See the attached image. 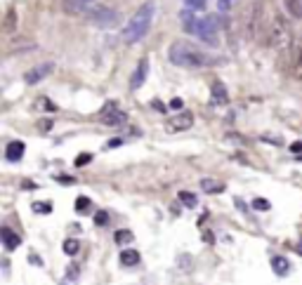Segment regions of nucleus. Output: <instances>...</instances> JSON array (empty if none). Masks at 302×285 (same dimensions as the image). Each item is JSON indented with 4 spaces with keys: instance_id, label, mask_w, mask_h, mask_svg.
<instances>
[{
    "instance_id": "obj_1",
    "label": "nucleus",
    "mask_w": 302,
    "mask_h": 285,
    "mask_svg": "<svg viewBox=\"0 0 302 285\" xmlns=\"http://www.w3.org/2000/svg\"><path fill=\"white\" fill-rule=\"evenodd\" d=\"M168 59L175 66H184V69H198V66H208L213 64V57H208L205 52H201L198 47L189 43H175L170 45Z\"/></svg>"
},
{
    "instance_id": "obj_2",
    "label": "nucleus",
    "mask_w": 302,
    "mask_h": 285,
    "mask_svg": "<svg viewBox=\"0 0 302 285\" xmlns=\"http://www.w3.org/2000/svg\"><path fill=\"white\" fill-rule=\"evenodd\" d=\"M153 12H156V5L153 2H144L142 7L133 14V19L128 21V26L123 28V40L125 43H140L151 28V21H153Z\"/></svg>"
},
{
    "instance_id": "obj_3",
    "label": "nucleus",
    "mask_w": 302,
    "mask_h": 285,
    "mask_svg": "<svg viewBox=\"0 0 302 285\" xmlns=\"http://www.w3.org/2000/svg\"><path fill=\"white\" fill-rule=\"evenodd\" d=\"M267 45L274 47V50H281V52L293 45V31H291V24H288L284 17H279V14L272 19V24H269V28H267Z\"/></svg>"
},
{
    "instance_id": "obj_4",
    "label": "nucleus",
    "mask_w": 302,
    "mask_h": 285,
    "mask_svg": "<svg viewBox=\"0 0 302 285\" xmlns=\"http://www.w3.org/2000/svg\"><path fill=\"white\" fill-rule=\"evenodd\" d=\"M85 17H88V21L97 24V26H114V24H118V12L104 7V5H95V7L85 9Z\"/></svg>"
},
{
    "instance_id": "obj_5",
    "label": "nucleus",
    "mask_w": 302,
    "mask_h": 285,
    "mask_svg": "<svg viewBox=\"0 0 302 285\" xmlns=\"http://www.w3.org/2000/svg\"><path fill=\"white\" fill-rule=\"evenodd\" d=\"M196 36L201 38L203 43L208 45H217L220 43V38H217V19L215 17H203L198 19V31H196Z\"/></svg>"
},
{
    "instance_id": "obj_6",
    "label": "nucleus",
    "mask_w": 302,
    "mask_h": 285,
    "mask_svg": "<svg viewBox=\"0 0 302 285\" xmlns=\"http://www.w3.org/2000/svg\"><path fill=\"white\" fill-rule=\"evenodd\" d=\"M102 123L109 125V127H121V125L128 123V113L121 111L116 104H107L104 113H102Z\"/></svg>"
},
{
    "instance_id": "obj_7",
    "label": "nucleus",
    "mask_w": 302,
    "mask_h": 285,
    "mask_svg": "<svg viewBox=\"0 0 302 285\" xmlns=\"http://www.w3.org/2000/svg\"><path fill=\"white\" fill-rule=\"evenodd\" d=\"M191 125H194V116H191L189 111H182V113L170 118L165 127H168L170 132H184V130H189Z\"/></svg>"
},
{
    "instance_id": "obj_8",
    "label": "nucleus",
    "mask_w": 302,
    "mask_h": 285,
    "mask_svg": "<svg viewBox=\"0 0 302 285\" xmlns=\"http://www.w3.org/2000/svg\"><path fill=\"white\" fill-rule=\"evenodd\" d=\"M54 71V64L45 62L40 64V66H33L31 71H26V76H24V81L28 83V85H36V83H40L45 78V76H50V73Z\"/></svg>"
},
{
    "instance_id": "obj_9",
    "label": "nucleus",
    "mask_w": 302,
    "mask_h": 285,
    "mask_svg": "<svg viewBox=\"0 0 302 285\" xmlns=\"http://www.w3.org/2000/svg\"><path fill=\"white\" fill-rule=\"evenodd\" d=\"M147 73H149V59H140L137 62V69L133 71V78H130V88L140 90L147 81Z\"/></svg>"
},
{
    "instance_id": "obj_10",
    "label": "nucleus",
    "mask_w": 302,
    "mask_h": 285,
    "mask_svg": "<svg viewBox=\"0 0 302 285\" xmlns=\"http://www.w3.org/2000/svg\"><path fill=\"white\" fill-rule=\"evenodd\" d=\"M210 97H213L215 106H224L229 101V92H227L222 81H213V85H210Z\"/></svg>"
},
{
    "instance_id": "obj_11",
    "label": "nucleus",
    "mask_w": 302,
    "mask_h": 285,
    "mask_svg": "<svg viewBox=\"0 0 302 285\" xmlns=\"http://www.w3.org/2000/svg\"><path fill=\"white\" fill-rule=\"evenodd\" d=\"M24 151H26L24 142L14 139V142H9V144H7V149H5V156H7V161H9V163H17V161H21Z\"/></svg>"
},
{
    "instance_id": "obj_12",
    "label": "nucleus",
    "mask_w": 302,
    "mask_h": 285,
    "mask_svg": "<svg viewBox=\"0 0 302 285\" xmlns=\"http://www.w3.org/2000/svg\"><path fill=\"white\" fill-rule=\"evenodd\" d=\"M0 238H2V245H5L7 252H12L14 248H19V236L12 231V229H7V226L0 229Z\"/></svg>"
},
{
    "instance_id": "obj_13",
    "label": "nucleus",
    "mask_w": 302,
    "mask_h": 285,
    "mask_svg": "<svg viewBox=\"0 0 302 285\" xmlns=\"http://www.w3.org/2000/svg\"><path fill=\"white\" fill-rule=\"evenodd\" d=\"M182 26H184L187 33H194L196 36V31H198V19H196V14L191 9H184V12H182Z\"/></svg>"
},
{
    "instance_id": "obj_14",
    "label": "nucleus",
    "mask_w": 302,
    "mask_h": 285,
    "mask_svg": "<svg viewBox=\"0 0 302 285\" xmlns=\"http://www.w3.org/2000/svg\"><path fill=\"white\" fill-rule=\"evenodd\" d=\"M90 0H64V9L69 14H78V12H85Z\"/></svg>"
},
{
    "instance_id": "obj_15",
    "label": "nucleus",
    "mask_w": 302,
    "mask_h": 285,
    "mask_svg": "<svg viewBox=\"0 0 302 285\" xmlns=\"http://www.w3.org/2000/svg\"><path fill=\"white\" fill-rule=\"evenodd\" d=\"M201 189H203L205 193H222L224 184L217 182V179H201Z\"/></svg>"
},
{
    "instance_id": "obj_16",
    "label": "nucleus",
    "mask_w": 302,
    "mask_h": 285,
    "mask_svg": "<svg viewBox=\"0 0 302 285\" xmlns=\"http://www.w3.org/2000/svg\"><path fill=\"white\" fill-rule=\"evenodd\" d=\"M121 264H123V267H135V264H140V252H137V250H123V252H121Z\"/></svg>"
},
{
    "instance_id": "obj_17",
    "label": "nucleus",
    "mask_w": 302,
    "mask_h": 285,
    "mask_svg": "<svg viewBox=\"0 0 302 285\" xmlns=\"http://www.w3.org/2000/svg\"><path fill=\"white\" fill-rule=\"evenodd\" d=\"M272 269H274L276 276H286L288 269H291V262H288L286 257H274L272 259Z\"/></svg>"
},
{
    "instance_id": "obj_18",
    "label": "nucleus",
    "mask_w": 302,
    "mask_h": 285,
    "mask_svg": "<svg viewBox=\"0 0 302 285\" xmlns=\"http://www.w3.org/2000/svg\"><path fill=\"white\" fill-rule=\"evenodd\" d=\"M286 2V12L293 19H302V0H284Z\"/></svg>"
},
{
    "instance_id": "obj_19",
    "label": "nucleus",
    "mask_w": 302,
    "mask_h": 285,
    "mask_svg": "<svg viewBox=\"0 0 302 285\" xmlns=\"http://www.w3.org/2000/svg\"><path fill=\"white\" fill-rule=\"evenodd\" d=\"M179 200H182V205H187V207H196V203H198V198L194 193H189V191H179Z\"/></svg>"
},
{
    "instance_id": "obj_20",
    "label": "nucleus",
    "mask_w": 302,
    "mask_h": 285,
    "mask_svg": "<svg viewBox=\"0 0 302 285\" xmlns=\"http://www.w3.org/2000/svg\"><path fill=\"white\" fill-rule=\"evenodd\" d=\"M78 250H80V245H78V241H73V238H69V241H64V252L66 255H78Z\"/></svg>"
},
{
    "instance_id": "obj_21",
    "label": "nucleus",
    "mask_w": 302,
    "mask_h": 285,
    "mask_svg": "<svg viewBox=\"0 0 302 285\" xmlns=\"http://www.w3.org/2000/svg\"><path fill=\"white\" fill-rule=\"evenodd\" d=\"M14 26H17V21H14V9H9L7 17H5V31H7V33H12V31H14Z\"/></svg>"
},
{
    "instance_id": "obj_22",
    "label": "nucleus",
    "mask_w": 302,
    "mask_h": 285,
    "mask_svg": "<svg viewBox=\"0 0 302 285\" xmlns=\"http://www.w3.org/2000/svg\"><path fill=\"white\" fill-rule=\"evenodd\" d=\"M130 241H133V231L123 229V231L116 233V243H121V245H123V243H130Z\"/></svg>"
},
{
    "instance_id": "obj_23",
    "label": "nucleus",
    "mask_w": 302,
    "mask_h": 285,
    "mask_svg": "<svg viewBox=\"0 0 302 285\" xmlns=\"http://www.w3.org/2000/svg\"><path fill=\"white\" fill-rule=\"evenodd\" d=\"M253 207H255V210H269L272 203H269L267 198H255V200H253Z\"/></svg>"
},
{
    "instance_id": "obj_24",
    "label": "nucleus",
    "mask_w": 302,
    "mask_h": 285,
    "mask_svg": "<svg viewBox=\"0 0 302 285\" xmlns=\"http://www.w3.org/2000/svg\"><path fill=\"white\" fill-rule=\"evenodd\" d=\"M33 210L40 212V214H50V212H52V205H50V203H33Z\"/></svg>"
},
{
    "instance_id": "obj_25",
    "label": "nucleus",
    "mask_w": 302,
    "mask_h": 285,
    "mask_svg": "<svg viewBox=\"0 0 302 285\" xmlns=\"http://www.w3.org/2000/svg\"><path fill=\"white\" fill-rule=\"evenodd\" d=\"M92 161V153H80L78 158H76V168H83V165H88Z\"/></svg>"
},
{
    "instance_id": "obj_26",
    "label": "nucleus",
    "mask_w": 302,
    "mask_h": 285,
    "mask_svg": "<svg viewBox=\"0 0 302 285\" xmlns=\"http://www.w3.org/2000/svg\"><path fill=\"white\" fill-rule=\"evenodd\" d=\"M90 207V200L85 196H80L78 200H76V212H83V210H88Z\"/></svg>"
},
{
    "instance_id": "obj_27",
    "label": "nucleus",
    "mask_w": 302,
    "mask_h": 285,
    "mask_svg": "<svg viewBox=\"0 0 302 285\" xmlns=\"http://www.w3.org/2000/svg\"><path fill=\"white\" fill-rule=\"evenodd\" d=\"M189 9H203L205 7V0H187Z\"/></svg>"
},
{
    "instance_id": "obj_28",
    "label": "nucleus",
    "mask_w": 302,
    "mask_h": 285,
    "mask_svg": "<svg viewBox=\"0 0 302 285\" xmlns=\"http://www.w3.org/2000/svg\"><path fill=\"white\" fill-rule=\"evenodd\" d=\"M234 2H236V0H217V7H220V12H227Z\"/></svg>"
},
{
    "instance_id": "obj_29",
    "label": "nucleus",
    "mask_w": 302,
    "mask_h": 285,
    "mask_svg": "<svg viewBox=\"0 0 302 285\" xmlns=\"http://www.w3.org/2000/svg\"><path fill=\"white\" fill-rule=\"evenodd\" d=\"M95 222H97V224H107L109 222V214L107 212H99L97 217H95Z\"/></svg>"
},
{
    "instance_id": "obj_30",
    "label": "nucleus",
    "mask_w": 302,
    "mask_h": 285,
    "mask_svg": "<svg viewBox=\"0 0 302 285\" xmlns=\"http://www.w3.org/2000/svg\"><path fill=\"white\" fill-rule=\"evenodd\" d=\"M182 106H184V101H182V99H172V101H170V108H175V111H179Z\"/></svg>"
},
{
    "instance_id": "obj_31",
    "label": "nucleus",
    "mask_w": 302,
    "mask_h": 285,
    "mask_svg": "<svg viewBox=\"0 0 302 285\" xmlns=\"http://www.w3.org/2000/svg\"><path fill=\"white\" fill-rule=\"evenodd\" d=\"M291 151H293V153H300V151H302V142H293V144H291Z\"/></svg>"
},
{
    "instance_id": "obj_32",
    "label": "nucleus",
    "mask_w": 302,
    "mask_h": 285,
    "mask_svg": "<svg viewBox=\"0 0 302 285\" xmlns=\"http://www.w3.org/2000/svg\"><path fill=\"white\" fill-rule=\"evenodd\" d=\"M203 241H205V243H213V233L205 231V233H203Z\"/></svg>"
},
{
    "instance_id": "obj_33",
    "label": "nucleus",
    "mask_w": 302,
    "mask_h": 285,
    "mask_svg": "<svg viewBox=\"0 0 302 285\" xmlns=\"http://www.w3.org/2000/svg\"><path fill=\"white\" fill-rule=\"evenodd\" d=\"M54 179H59V182H62V184H71V182H73L71 177H54Z\"/></svg>"
},
{
    "instance_id": "obj_34",
    "label": "nucleus",
    "mask_w": 302,
    "mask_h": 285,
    "mask_svg": "<svg viewBox=\"0 0 302 285\" xmlns=\"http://www.w3.org/2000/svg\"><path fill=\"white\" fill-rule=\"evenodd\" d=\"M118 144H121V139H111L107 146H109V149H114V146H118Z\"/></svg>"
},
{
    "instance_id": "obj_35",
    "label": "nucleus",
    "mask_w": 302,
    "mask_h": 285,
    "mask_svg": "<svg viewBox=\"0 0 302 285\" xmlns=\"http://www.w3.org/2000/svg\"><path fill=\"white\" fill-rule=\"evenodd\" d=\"M298 252H300V255H302V241L298 243Z\"/></svg>"
}]
</instances>
